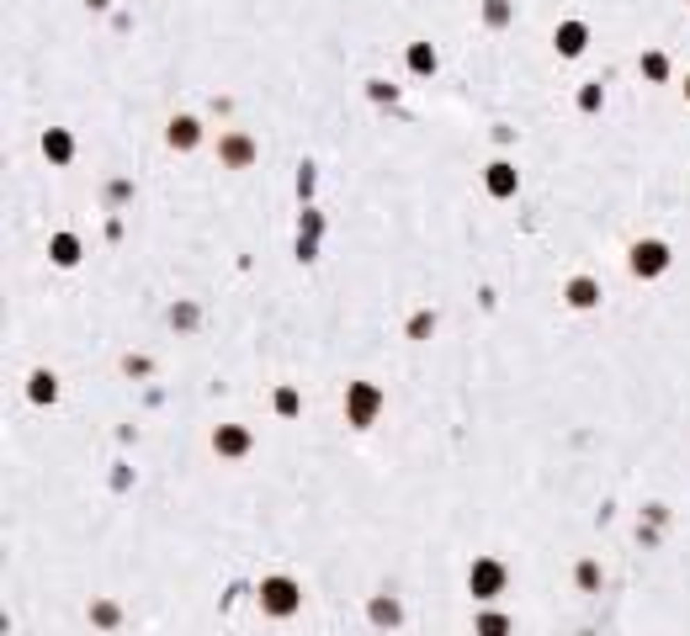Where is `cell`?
Masks as SVG:
<instances>
[{
    "label": "cell",
    "mask_w": 690,
    "mask_h": 636,
    "mask_svg": "<svg viewBox=\"0 0 690 636\" xmlns=\"http://www.w3.org/2000/svg\"><path fill=\"white\" fill-rule=\"evenodd\" d=\"M266 605H271V610H292V589H287V583H271V589H266Z\"/></svg>",
    "instance_id": "1"
}]
</instances>
